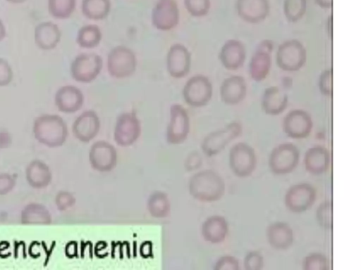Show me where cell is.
I'll return each mask as SVG.
<instances>
[{"mask_svg":"<svg viewBox=\"0 0 361 270\" xmlns=\"http://www.w3.org/2000/svg\"><path fill=\"white\" fill-rule=\"evenodd\" d=\"M312 128V121L310 116L302 110L289 112L283 121V131L288 136L293 139L307 136Z\"/></svg>","mask_w":361,"mask_h":270,"instance_id":"15","label":"cell"},{"mask_svg":"<svg viewBox=\"0 0 361 270\" xmlns=\"http://www.w3.org/2000/svg\"><path fill=\"white\" fill-rule=\"evenodd\" d=\"M238 15L250 23H259L264 20L269 11L268 0H237Z\"/></svg>","mask_w":361,"mask_h":270,"instance_id":"19","label":"cell"},{"mask_svg":"<svg viewBox=\"0 0 361 270\" xmlns=\"http://www.w3.org/2000/svg\"><path fill=\"white\" fill-rule=\"evenodd\" d=\"M116 161V153L112 145L100 141L92 145L90 150V162L92 166L101 171L111 169Z\"/></svg>","mask_w":361,"mask_h":270,"instance_id":"20","label":"cell"},{"mask_svg":"<svg viewBox=\"0 0 361 270\" xmlns=\"http://www.w3.org/2000/svg\"><path fill=\"white\" fill-rule=\"evenodd\" d=\"M222 65L228 70H237L241 67L245 59V49L243 44L235 39L228 40L219 53Z\"/></svg>","mask_w":361,"mask_h":270,"instance_id":"21","label":"cell"},{"mask_svg":"<svg viewBox=\"0 0 361 270\" xmlns=\"http://www.w3.org/2000/svg\"><path fill=\"white\" fill-rule=\"evenodd\" d=\"M242 127L238 122H231L223 129L212 132L202 141V148L207 155L221 152L232 140L241 133Z\"/></svg>","mask_w":361,"mask_h":270,"instance_id":"11","label":"cell"},{"mask_svg":"<svg viewBox=\"0 0 361 270\" xmlns=\"http://www.w3.org/2000/svg\"><path fill=\"white\" fill-rule=\"evenodd\" d=\"M6 34L7 32L6 26L2 20L0 18V41H3L6 38Z\"/></svg>","mask_w":361,"mask_h":270,"instance_id":"44","label":"cell"},{"mask_svg":"<svg viewBox=\"0 0 361 270\" xmlns=\"http://www.w3.org/2000/svg\"><path fill=\"white\" fill-rule=\"evenodd\" d=\"M317 4L322 8H329L332 6V0H315Z\"/></svg>","mask_w":361,"mask_h":270,"instance_id":"43","label":"cell"},{"mask_svg":"<svg viewBox=\"0 0 361 270\" xmlns=\"http://www.w3.org/2000/svg\"><path fill=\"white\" fill-rule=\"evenodd\" d=\"M188 13L196 18L207 15L211 6L210 0H183Z\"/></svg>","mask_w":361,"mask_h":270,"instance_id":"33","label":"cell"},{"mask_svg":"<svg viewBox=\"0 0 361 270\" xmlns=\"http://www.w3.org/2000/svg\"><path fill=\"white\" fill-rule=\"evenodd\" d=\"M140 122L135 112H124L119 115L114 129V140L121 146L133 143L140 136Z\"/></svg>","mask_w":361,"mask_h":270,"instance_id":"13","label":"cell"},{"mask_svg":"<svg viewBox=\"0 0 361 270\" xmlns=\"http://www.w3.org/2000/svg\"><path fill=\"white\" fill-rule=\"evenodd\" d=\"M27 179L33 186H43L46 185L50 179V175L47 167L41 162L33 163L27 169Z\"/></svg>","mask_w":361,"mask_h":270,"instance_id":"31","label":"cell"},{"mask_svg":"<svg viewBox=\"0 0 361 270\" xmlns=\"http://www.w3.org/2000/svg\"><path fill=\"white\" fill-rule=\"evenodd\" d=\"M229 164L240 177L250 176L255 169L257 158L253 148L245 143H238L230 150Z\"/></svg>","mask_w":361,"mask_h":270,"instance_id":"9","label":"cell"},{"mask_svg":"<svg viewBox=\"0 0 361 270\" xmlns=\"http://www.w3.org/2000/svg\"><path fill=\"white\" fill-rule=\"evenodd\" d=\"M189 188L194 198L202 201H215L224 195L225 183L216 172L204 170L192 177Z\"/></svg>","mask_w":361,"mask_h":270,"instance_id":"2","label":"cell"},{"mask_svg":"<svg viewBox=\"0 0 361 270\" xmlns=\"http://www.w3.org/2000/svg\"><path fill=\"white\" fill-rule=\"evenodd\" d=\"M238 261L232 256H224L216 263V270H239Z\"/></svg>","mask_w":361,"mask_h":270,"instance_id":"40","label":"cell"},{"mask_svg":"<svg viewBox=\"0 0 361 270\" xmlns=\"http://www.w3.org/2000/svg\"><path fill=\"white\" fill-rule=\"evenodd\" d=\"M103 68V59L94 53H82L72 61L70 68L71 77L76 82L88 84L93 82Z\"/></svg>","mask_w":361,"mask_h":270,"instance_id":"4","label":"cell"},{"mask_svg":"<svg viewBox=\"0 0 361 270\" xmlns=\"http://www.w3.org/2000/svg\"><path fill=\"white\" fill-rule=\"evenodd\" d=\"M166 70L174 79L186 77L191 68V53L182 44L171 45L167 52L166 59Z\"/></svg>","mask_w":361,"mask_h":270,"instance_id":"10","label":"cell"},{"mask_svg":"<svg viewBox=\"0 0 361 270\" xmlns=\"http://www.w3.org/2000/svg\"><path fill=\"white\" fill-rule=\"evenodd\" d=\"M288 104L286 93L278 86L267 88L262 96V108L265 113L271 115L282 112Z\"/></svg>","mask_w":361,"mask_h":270,"instance_id":"24","label":"cell"},{"mask_svg":"<svg viewBox=\"0 0 361 270\" xmlns=\"http://www.w3.org/2000/svg\"><path fill=\"white\" fill-rule=\"evenodd\" d=\"M135 52L124 45L114 47L107 55L106 67L111 77L124 79L132 76L137 68Z\"/></svg>","mask_w":361,"mask_h":270,"instance_id":"3","label":"cell"},{"mask_svg":"<svg viewBox=\"0 0 361 270\" xmlns=\"http://www.w3.org/2000/svg\"><path fill=\"white\" fill-rule=\"evenodd\" d=\"M167 198L162 194H154L149 201V210L154 217H163L169 210Z\"/></svg>","mask_w":361,"mask_h":270,"instance_id":"35","label":"cell"},{"mask_svg":"<svg viewBox=\"0 0 361 270\" xmlns=\"http://www.w3.org/2000/svg\"><path fill=\"white\" fill-rule=\"evenodd\" d=\"M305 167L312 174H321L330 166L331 155L329 151L322 146H314L305 153Z\"/></svg>","mask_w":361,"mask_h":270,"instance_id":"23","label":"cell"},{"mask_svg":"<svg viewBox=\"0 0 361 270\" xmlns=\"http://www.w3.org/2000/svg\"><path fill=\"white\" fill-rule=\"evenodd\" d=\"M100 128V120L93 110H86L80 114L73 124L74 136L81 141L88 142L96 136Z\"/></svg>","mask_w":361,"mask_h":270,"instance_id":"18","label":"cell"},{"mask_svg":"<svg viewBox=\"0 0 361 270\" xmlns=\"http://www.w3.org/2000/svg\"><path fill=\"white\" fill-rule=\"evenodd\" d=\"M102 39L100 27L95 24H89L81 27L77 33L76 43L84 49L97 47Z\"/></svg>","mask_w":361,"mask_h":270,"instance_id":"29","label":"cell"},{"mask_svg":"<svg viewBox=\"0 0 361 270\" xmlns=\"http://www.w3.org/2000/svg\"><path fill=\"white\" fill-rule=\"evenodd\" d=\"M271 68L270 52L257 49L250 63V74L257 82L266 78Z\"/></svg>","mask_w":361,"mask_h":270,"instance_id":"27","label":"cell"},{"mask_svg":"<svg viewBox=\"0 0 361 270\" xmlns=\"http://www.w3.org/2000/svg\"><path fill=\"white\" fill-rule=\"evenodd\" d=\"M11 65L4 58H0V87L8 86L13 79Z\"/></svg>","mask_w":361,"mask_h":270,"instance_id":"37","label":"cell"},{"mask_svg":"<svg viewBox=\"0 0 361 270\" xmlns=\"http://www.w3.org/2000/svg\"><path fill=\"white\" fill-rule=\"evenodd\" d=\"M246 95V83L240 76L226 78L220 87L222 101L228 105H235L241 102Z\"/></svg>","mask_w":361,"mask_h":270,"instance_id":"22","label":"cell"},{"mask_svg":"<svg viewBox=\"0 0 361 270\" xmlns=\"http://www.w3.org/2000/svg\"><path fill=\"white\" fill-rule=\"evenodd\" d=\"M201 162V157L197 153L193 154L189 160V168H190V169H194L200 167Z\"/></svg>","mask_w":361,"mask_h":270,"instance_id":"42","label":"cell"},{"mask_svg":"<svg viewBox=\"0 0 361 270\" xmlns=\"http://www.w3.org/2000/svg\"><path fill=\"white\" fill-rule=\"evenodd\" d=\"M54 102L58 110L64 113L78 111L84 103L82 91L73 85H64L56 92Z\"/></svg>","mask_w":361,"mask_h":270,"instance_id":"16","label":"cell"},{"mask_svg":"<svg viewBox=\"0 0 361 270\" xmlns=\"http://www.w3.org/2000/svg\"><path fill=\"white\" fill-rule=\"evenodd\" d=\"M317 219L319 224L326 229H330L332 227V203L331 201H326L322 203L317 208Z\"/></svg>","mask_w":361,"mask_h":270,"instance_id":"36","label":"cell"},{"mask_svg":"<svg viewBox=\"0 0 361 270\" xmlns=\"http://www.w3.org/2000/svg\"><path fill=\"white\" fill-rule=\"evenodd\" d=\"M190 131V119L186 110L180 104L170 108V121L166 129V139L171 143L185 140Z\"/></svg>","mask_w":361,"mask_h":270,"instance_id":"12","label":"cell"},{"mask_svg":"<svg viewBox=\"0 0 361 270\" xmlns=\"http://www.w3.org/2000/svg\"><path fill=\"white\" fill-rule=\"evenodd\" d=\"M151 20L153 27L160 31H169L177 27L180 12L176 0H156Z\"/></svg>","mask_w":361,"mask_h":270,"instance_id":"6","label":"cell"},{"mask_svg":"<svg viewBox=\"0 0 361 270\" xmlns=\"http://www.w3.org/2000/svg\"><path fill=\"white\" fill-rule=\"evenodd\" d=\"M7 2L13 4H20L24 3L26 0H6Z\"/></svg>","mask_w":361,"mask_h":270,"instance_id":"45","label":"cell"},{"mask_svg":"<svg viewBox=\"0 0 361 270\" xmlns=\"http://www.w3.org/2000/svg\"><path fill=\"white\" fill-rule=\"evenodd\" d=\"M263 265V257L258 252H250L245 257L244 266L246 270H260Z\"/></svg>","mask_w":361,"mask_h":270,"instance_id":"38","label":"cell"},{"mask_svg":"<svg viewBox=\"0 0 361 270\" xmlns=\"http://www.w3.org/2000/svg\"><path fill=\"white\" fill-rule=\"evenodd\" d=\"M306 50L296 39L281 44L276 53V62L280 68L286 71H297L306 61Z\"/></svg>","mask_w":361,"mask_h":270,"instance_id":"7","label":"cell"},{"mask_svg":"<svg viewBox=\"0 0 361 270\" xmlns=\"http://www.w3.org/2000/svg\"><path fill=\"white\" fill-rule=\"evenodd\" d=\"M202 231L206 240L212 243H221L226 238L228 233L227 221L223 217L212 216L204 221Z\"/></svg>","mask_w":361,"mask_h":270,"instance_id":"26","label":"cell"},{"mask_svg":"<svg viewBox=\"0 0 361 270\" xmlns=\"http://www.w3.org/2000/svg\"><path fill=\"white\" fill-rule=\"evenodd\" d=\"M48 12L49 15L59 20L69 18L76 7V0H48Z\"/></svg>","mask_w":361,"mask_h":270,"instance_id":"30","label":"cell"},{"mask_svg":"<svg viewBox=\"0 0 361 270\" xmlns=\"http://www.w3.org/2000/svg\"><path fill=\"white\" fill-rule=\"evenodd\" d=\"M329 268V260L322 254L312 253L307 256L303 262L304 270H327Z\"/></svg>","mask_w":361,"mask_h":270,"instance_id":"34","label":"cell"},{"mask_svg":"<svg viewBox=\"0 0 361 270\" xmlns=\"http://www.w3.org/2000/svg\"><path fill=\"white\" fill-rule=\"evenodd\" d=\"M269 244L278 250L288 248L293 241V232L286 223L276 222L271 224L267 230Z\"/></svg>","mask_w":361,"mask_h":270,"instance_id":"25","label":"cell"},{"mask_svg":"<svg viewBox=\"0 0 361 270\" xmlns=\"http://www.w3.org/2000/svg\"><path fill=\"white\" fill-rule=\"evenodd\" d=\"M111 8V0H82L81 12L87 19L102 20L109 14Z\"/></svg>","mask_w":361,"mask_h":270,"instance_id":"28","label":"cell"},{"mask_svg":"<svg viewBox=\"0 0 361 270\" xmlns=\"http://www.w3.org/2000/svg\"><path fill=\"white\" fill-rule=\"evenodd\" d=\"M320 91L325 96L332 95V70H325L320 76L319 80Z\"/></svg>","mask_w":361,"mask_h":270,"instance_id":"39","label":"cell"},{"mask_svg":"<svg viewBox=\"0 0 361 270\" xmlns=\"http://www.w3.org/2000/svg\"><path fill=\"white\" fill-rule=\"evenodd\" d=\"M212 92V84L209 78L202 75H196L185 82L182 94L185 102L188 105L200 108L209 102Z\"/></svg>","mask_w":361,"mask_h":270,"instance_id":"5","label":"cell"},{"mask_svg":"<svg viewBox=\"0 0 361 270\" xmlns=\"http://www.w3.org/2000/svg\"><path fill=\"white\" fill-rule=\"evenodd\" d=\"M33 133L39 142L50 147H56L65 142L68 136V128L60 116L47 114L35 119Z\"/></svg>","mask_w":361,"mask_h":270,"instance_id":"1","label":"cell"},{"mask_svg":"<svg viewBox=\"0 0 361 270\" xmlns=\"http://www.w3.org/2000/svg\"><path fill=\"white\" fill-rule=\"evenodd\" d=\"M300 153L292 143H283L274 148L269 158V166L276 174H286L291 172L299 161Z\"/></svg>","mask_w":361,"mask_h":270,"instance_id":"8","label":"cell"},{"mask_svg":"<svg viewBox=\"0 0 361 270\" xmlns=\"http://www.w3.org/2000/svg\"><path fill=\"white\" fill-rule=\"evenodd\" d=\"M12 179L8 178L7 176H0V193L7 192L11 187H12Z\"/></svg>","mask_w":361,"mask_h":270,"instance_id":"41","label":"cell"},{"mask_svg":"<svg viewBox=\"0 0 361 270\" xmlns=\"http://www.w3.org/2000/svg\"><path fill=\"white\" fill-rule=\"evenodd\" d=\"M316 198L314 188L307 184L291 186L285 195V204L292 212H301L308 210Z\"/></svg>","mask_w":361,"mask_h":270,"instance_id":"14","label":"cell"},{"mask_svg":"<svg viewBox=\"0 0 361 270\" xmlns=\"http://www.w3.org/2000/svg\"><path fill=\"white\" fill-rule=\"evenodd\" d=\"M307 0H285L283 10L286 18L290 22L300 20L306 11Z\"/></svg>","mask_w":361,"mask_h":270,"instance_id":"32","label":"cell"},{"mask_svg":"<svg viewBox=\"0 0 361 270\" xmlns=\"http://www.w3.org/2000/svg\"><path fill=\"white\" fill-rule=\"evenodd\" d=\"M61 39V32L56 23L51 21L41 22L34 30V41L37 47L42 51L55 49Z\"/></svg>","mask_w":361,"mask_h":270,"instance_id":"17","label":"cell"}]
</instances>
